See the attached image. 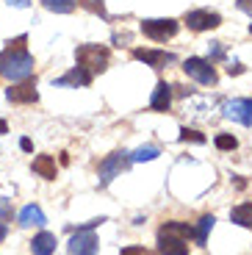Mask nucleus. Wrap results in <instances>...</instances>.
<instances>
[{
  "label": "nucleus",
  "mask_w": 252,
  "mask_h": 255,
  "mask_svg": "<svg viewBox=\"0 0 252 255\" xmlns=\"http://www.w3.org/2000/svg\"><path fill=\"white\" fill-rule=\"evenodd\" d=\"M28 36H19L8 42V47L0 53V78L6 81H25L33 72V56L25 50Z\"/></svg>",
  "instance_id": "nucleus-1"
},
{
  "label": "nucleus",
  "mask_w": 252,
  "mask_h": 255,
  "mask_svg": "<svg viewBox=\"0 0 252 255\" xmlns=\"http://www.w3.org/2000/svg\"><path fill=\"white\" fill-rule=\"evenodd\" d=\"M75 58H78V67H83L86 72H103L108 67V50L100 45H81L75 50Z\"/></svg>",
  "instance_id": "nucleus-2"
},
{
  "label": "nucleus",
  "mask_w": 252,
  "mask_h": 255,
  "mask_svg": "<svg viewBox=\"0 0 252 255\" xmlns=\"http://www.w3.org/2000/svg\"><path fill=\"white\" fill-rule=\"evenodd\" d=\"M130 164H133V161H130V153H125V150H122V153L108 155V158L100 164V189H106V186L111 183V180L117 178L120 172H125Z\"/></svg>",
  "instance_id": "nucleus-3"
},
{
  "label": "nucleus",
  "mask_w": 252,
  "mask_h": 255,
  "mask_svg": "<svg viewBox=\"0 0 252 255\" xmlns=\"http://www.w3.org/2000/svg\"><path fill=\"white\" fill-rule=\"evenodd\" d=\"M141 33L150 36L152 42H166V39H172L177 33V22L175 19H144Z\"/></svg>",
  "instance_id": "nucleus-4"
},
{
  "label": "nucleus",
  "mask_w": 252,
  "mask_h": 255,
  "mask_svg": "<svg viewBox=\"0 0 252 255\" xmlns=\"http://www.w3.org/2000/svg\"><path fill=\"white\" fill-rule=\"evenodd\" d=\"M183 70H186L189 78H194L197 83H205V86H214L216 83V70L205 58H189V61L183 64Z\"/></svg>",
  "instance_id": "nucleus-5"
},
{
  "label": "nucleus",
  "mask_w": 252,
  "mask_h": 255,
  "mask_svg": "<svg viewBox=\"0 0 252 255\" xmlns=\"http://www.w3.org/2000/svg\"><path fill=\"white\" fill-rule=\"evenodd\" d=\"M67 255H97V236L92 230H78L67 244Z\"/></svg>",
  "instance_id": "nucleus-6"
},
{
  "label": "nucleus",
  "mask_w": 252,
  "mask_h": 255,
  "mask_svg": "<svg viewBox=\"0 0 252 255\" xmlns=\"http://www.w3.org/2000/svg\"><path fill=\"white\" fill-rule=\"evenodd\" d=\"M222 22V17L216 11H205V8H197V11H189L186 14V25L191 31H211Z\"/></svg>",
  "instance_id": "nucleus-7"
},
{
  "label": "nucleus",
  "mask_w": 252,
  "mask_h": 255,
  "mask_svg": "<svg viewBox=\"0 0 252 255\" xmlns=\"http://www.w3.org/2000/svg\"><path fill=\"white\" fill-rule=\"evenodd\" d=\"M225 117L239 122V125H252V100H230L225 103Z\"/></svg>",
  "instance_id": "nucleus-8"
},
{
  "label": "nucleus",
  "mask_w": 252,
  "mask_h": 255,
  "mask_svg": "<svg viewBox=\"0 0 252 255\" xmlns=\"http://www.w3.org/2000/svg\"><path fill=\"white\" fill-rule=\"evenodd\" d=\"M158 250H161V255H189V242L158 230Z\"/></svg>",
  "instance_id": "nucleus-9"
},
{
  "label": "nucleus",
  "mask_w": 252,
  "mask_h": 255,
  "mask_svg": "<svg viewBox=\"0 0 252 255\" xmlns=\"http://www.w3.org/2000/svg\"><path fill=\"white\" fill-rule=\"evenodd\" d=\"M6 97H8L11 103H36V100H39V92H36V86H33L31 78H25L22 83L11 86V89L6 92Z\"/></svg>",
  "instance_id": "nucleus-10"
},
{
  "label": "nucleus",
  "mask_w": 252,
  "mask_h": 255,
  "mask_svg": "<svg viewBox=\"0 0 252 255\" xmlns=\"http://www.w3.org/2000/svg\"><path fill=\"white\" fill-rule=\"evenodd\" d=\"M133 58H139V61L150 64V67H155V70H161V67H166V64L175 61V56H172V53H164V50H141V47H136V50H133Z\"/></svg>",
  "instance_id": "nucleus-11"
},
{
  "label": "nucleus",
  "mask_w": 252,
  "mask_h": 255,
  "mask_svg": "<svg viewBox=\"0 0 252 255\" xmlns=\"http://www.w3.org/2000/svg\"><path fill=\"white\" fill-rule=\"evenodd\" d=\"M169 106H172V86L161 81L150 97V109L152 111H169Z\"/></svg>",
  "instance_id": "nucleus-12"
},
{
  "label": "nucleus",
  "mask_w": 252,
  "mask_h": 255,
  "mask_svg": "<svg viewBox=\"0 0 252 255\" xmlns=\"http://www.w3.org/2000/svg\"><path fill=\"white\" fill-rule=\"evenodd\" d=\"M44 222L47 219H44V211L39 205H25V208L19 211V225L22 228H42Z\"/></svg>",
  "instance_id": "nucleus-13"
},
{
  "label": "nucleus",
  "mask_w": 252,
  "mask_h": 255,
  "mask_svg": "<svg viewBox=\"0 0 252 255\" xmlns=\"http://www.w3.org/2000/svg\"><path fill=\"white\" fill-rule=\"evenodd\" d=\"M89 83H92V72H86L83 67H75V70L58 78L56 86H89Z\"/></svg>",
  "instance_id": "nucleus-14"
},
{
  "label": "nucleus",
  "mask_w": 252,
  "mask_h": 255,
  "mask_svg": "<svg viewBox=\"0 0 252 255\" xmlns=\"http://www.w3.org/2000/svg\"><path fill=\"white\" fill-rule=\"evenodd\" d=\"M31 250H33V255H53L56 253V236L47 233V230H42L39 236H33Z\"/></svg>",
  "instance_id": "nucleus-15"
},
{
  "label": "nucleus",
  "mask_w": 252,
  "mask_h": 255,
  "mask_svg": "<svg viewBox=\"0 0 252 255\" xmlns=\"http://www.w3.org/2000/svg\"><path fill=\"white\" fill-rule=\"evenodd\" d=\"M33 172L44 180H56V161H53V155H36L33 158Z\"/></svg>",
  "instance_id": "nucleus-16"
},
{
  "label": "nucleus",
  "mask_w": 252,
  "mask_h": 255,
  "mask_svg": "<svg viewBox=\"0 0 252 255\" xmlns=\"http://www.w3.org/2000/svg\"><path fill=\"white\" fill-rule=\"evenodd\" d=\"M230 219L241 228H252V203H241L230 211Z\"/></svg>",
  "instance_id": "nucleus-17"
},
{
  "label": "nucleus",
  "mask_w": 252,
  "mask_h": 255,
  "mask_svg": "<svg viewBox=\"0 0 252 255\" xmlns=\"http://www.w3.org/2000/svg\"><path fill=\"white\" fill-rule=\"evenodd\" d=\"M161 230H164V233H172V236H177V239H186V242L194 239V228H191L189 222H166Z\"/></svg>",
  "instance_id": "nucleus-18"
},
{
  "label": "nucleus",
  "mask_w": 252,
  "mask_h": 255,
  "mask_svg": "<svg viewBox=\"0 0 252 255\" xmlns=\"http://www.w3.org/2000/svg\"><path fill=\"white\" fill-rule=\"evenodd\" d=\"M214 214H205V217L200 219V225H197V230H194V239H197V244H205L208 242V233L214 230Z\"/></svg>",
  "instance_id": "nucleus-19"
},
{
  "label": "nucleus",
  "mask_w": 252,
  "mask_h": 255,
  "mask_svg": "<svg viewBox=\"0 0 252 255\" xmlns=\"http://www.w3.org/2000/svg\"><path fill=\"white\" fill-rule=\"evenodd\" d=\"M42 3H44V8H50L56 14H70V11H75L78 0H42Z\"/></svg>",
  "instance_id": "nucleus-20"
},
{
  "label": "nucleus",
  "mask_w": 252,
  "mask_h": 255,
  "mask_svg": "<svg viewBox=\"0 0 252 255\" xmlns=\"http://www.w3.org/2000/svg\"><path fill=\"white\" fill-rule=\"evenodd\" d=\"M158 147H152V144H147V147H139L136 153H130V161L133 164H141V161H155L158 158Z\"/></svg>",
  "instance_id": "nucleus-21"
},
{
  "label": "nucleus",
  "mask_w": 252,
  "mask_h": 255,
  "mask_svg": "<svg viewBox=\"0 0 252 255\" xmlns=\"http://www.w3.org/2000/svg\"><path fill=\"white\" fill-rule=\"evenodd\" d=\"M86 11H92V14H97V17H103L106 19L108 14H106V0H78Z\"/></svg>",
  "instance_id": "nucleus-22"
},
{
  "label": "nucleus",
  "mask_w": 252,
  "mask_h": 255,
  "mask_svg": "<svg viewBox=\"0 0 252 255\" xmlns=\"http://www.w3.org/2000/svg\"><path fill=\"white\" fill-rule=\"evenodd\" d=\"M216 147H219V150H236V147H239V141H236V136L222 133V136H216Z\"/></svg>",
  "instance_id": "nucleus-23"
},
{
  "label": "nucleus",
  "mask_w": 252,
  "mask_h": 255,
  "mask_svg": "<svg viewBox=\"0 0 252 255\" xmlns=\"http://www.w3.org/2000/svg\"><path fill=\"white\" fill-rule=\"evenodd\" d=\"M180 139H183V141H197V144H202V141H205V136H202L200 130H189V128H183V130H180Z\"/></svg>",
  "instance_id": "nucleus-24"
},
{
  "label": "nucleus",
  "mask_w": 252,
  "mask_h": 255,
  "mask_svg": "<svg viewBox=\"0 0 252 255\" xmlns=\"http://www.w3.org/2000/svg\"><path fill=\"white\" fill-rule=\"evenodd\" d=\"M208 56L214 58V61L225 56V53H222V42H211V45H208Z\"/></svg>",
  "instance_id": "nucleus-25"
},
{
  "label": "nucleus",
  "mask_w": 252,
  "mask_h": 255,
  "mask_svg": "<svg viewBox=\"0 0 252 255\" xmlns=\"http://www.w3.org/2000/svg\"><path fill=\"white\" fill-rule=\"evenodd\" d=\"M122 255H155V253H150V250H144V247H125Z\"/></svg>",
  "instance_id": "nucleus-26"
},
{
  "label": "nucleus",
  "mask_w": 252,
  "mask_h": 255,
  "mask_svg": "<svg viewBox=\"0 0 252 255\" xmlns=\"http://www.w3.org/2000/svg\"><path fill=\"white\" fill-rule=\"evenodd\" d=\"M8 217H11V208H8L6 200H0V219H8Z\"/></svg>",
  "instance_id": "nucleus-27"
},
{
  "label": "nucleus",
  "mask_w": 252,
  "mask_h": 255,
  "mask_svg": "<svg viewBox=\"0 0 252 255\" xmlns=\"http://www.w3.org/2000/svg\"><path fill=\"white\" fill-rule=\"evenodd\" d=\"M239 8H241L244 14H250V17H252V0H239Z\"/></svg>",
  "instance_id": "nucleus-28"
},
{
  "label": "nucleus",
  "mask_w": 252,
  "mask_h": 255,
  "mask_svg": "<svg viewBox=\"0 0 252 255\" xmlns=\"http://www.w3.org/2000/svg\"><path fill=\"white\" fill-rule=\"evenodd\" d=\"M8 6H14V8H28V6H31V0H8Z\"/></svg>",
  "instance_id": "nucleus-29"
},
{
  "label": "nucleus",
  "mask_w": 252,
  "mask_h": 255,
  "mask_svg": "<svg viewBox=\"0 0 252 255\" xmlns=\"http://www.w3.org/2000/svg\"><path fill=\"white\" fill-rule=\"evenodd\" d=\"M227 72H230V75H239V72H244V67H241V64H230Z\"/></svg>",
  "instance_id": "nucleus-30"
},
{
  "label": "nucleus",
  "mask_w": 252,
  "mask_h": 255,
  "mask_svg": "<svg viewBox=\"0 0 252 255\" xmlns=\"http://www.w3.org/2000/svg\"><path fill=\"white\" fill-rule=\"evenodd\" d=\"M19 147H22V150H25V153H31V150H33L31 139H19Z\"/></svg>",
  "instance_id": "nucleus-31"
},
{
  "label": "nucleus",
  "mask_w": 252,
  "mask_h": 255,
  "mask_svg": "<svg viewBox=\"0 0 252 255\" xmlns=\"http://www.w3.org/2000/svg\"><path fill=\"white\" fill-rule=\"evenodd\" d=\"M3 239H6V225L0 222V242H3Z\"/></svg>",
  "instance_id": "nucleus-32"
},
{
  "label": "nucleus",
  "mask_w": 252,
  "mask_h": 255,
  "mask_svg": "<svg viewBox=\"0 0 252 255\" xmlns=\"http://www.w3.org/2000/svg\"><path fill=\"white\" fill-rule=\"evenodd\" d=\"M6 130H8V125H6L3 120H0V133H6Z\"/></svg>",
  "instance_id": "nucleus-33"
},
{
  "label": "nucleus",
  "mask_w": 252,
  "mask_h": 255,
  "mask_svg": "<svg viewBox=\"0 0 252 255\" xmlns=\"http://www.w3.org/2000/svg\"><path fill=\"white\" fill-rule=\"evenodd\" d=\"M250 33H252V25H250Z\"/></svg>",
  "instance_id": "nucleus-34"
}]
</instances>
